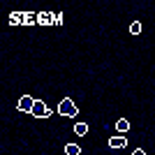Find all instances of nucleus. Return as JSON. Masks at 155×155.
<instances>
[{
	"label": "nucleus",
	"instance_id": "8",
	"mask_svg": "<svg viewBox=\"0 0 155 155\" xmlns=\"http://www.w3.org/2000/svg\"><path fill=\"white\" fill-rule=\"evenodd\" d=\"M65 153H67V155H79L81 148H79L77 143H67V146H65Z\"/></svg>",
	"mask_w": 155,
	"mask_h": 155
},
{
	"label": "nucleus",
	"instance_id": "12",
	"mask_svg": "<svg viewBox=\"0 0 155 155\" xmlns=\"http://www.w3.org/2000/svg\"><path fill=\"white\" fill-rule=\"evenodd\" d=\"M63 23V16L60 14H53V26H60Z\"/></svg>",
	"mask_w": 155,
	"mask_h": 155
},
{
	"label": "nucleus",
	"instance_id": "10",
	"mask_svg": "<svg viewBox=\"0 0 155 155\" xmlns=\"http://www.w3.org/2000/svg\"><path fill=\"white\" fill-rule=\"evenodd\" d=\"M35 21H37V14H30V12H26V16H23V23H26V26H32Z\"/></svg>",
	"mask_w": 155,
	"mask_h": 155
},
{
	"label": "nucleus",
	"instance_id": "3",
	"mask_svg": "<svg viewBox=\"0 0 155 155\" xmlns=\"http://www.w3.org/2000/svg\"><path fill=\"white\" fill-rule=\"evenodd\" d=\"M32 107H35V100H32L30 95H23L19 102H16V109L19 111H32Z\"/></svg>",
	"mask_w": 155,
	"mask_h": 155
},
{
	"label": "nucleus",
	"instance_id": "9",
	"mask_svg": "<svg viewBox=\"0 0 155 155\" xmlns=\"http://www.w3.org/2000/svg\"><path fill=\"white\" fill-rule=\"evenodd\" d=\"M86 132H88V125H86V123H77V125H74V134L84 137Z\"/></svg>",
	"mask_w": 155,
	"mask_h": 155
},
{
	"label": "nucleus",
	"instance_id": "4",
	"mask_svg": "<svg viewBox=\"0 0 155 155\" xmlns=\"http://www.w3.org/2000/svg\"><path fill=\"white\" fill-rule=\"evenodd\" d=\"M109 146L111 148H125V146H127V139H125L123 134H116V137L109 139Z\"/></svg>",
	"mask_w": 155,
	"mask_h": 155
},
{
	"label": "nucleus",
	"instance_id": "1",
	"mask_svg": "<svg viewBox=\"0 0 155 155\" xmlns=\"http://www.w3.org/2000/svg\"><path fill=\"white\" fill-rule=\"evenodd\" d=\"M58 114H60V116H67V118H77L79 109H77V104L72 102L70 97H65L63 102L58 104Z\"/></svg>",
	"mask_w": 155,
	"mask_h": 155
},
{
	"label": "nucleus",
	"instance_id": "6",
	"mask_svg": "<svg viewBox=\"0 0 155 155\" xmlns=\"http://www.w3.org/2000/svg\"><path fill=\"white\" fill-rule=\"evenodd\" d=\"M116 130H118V134H125V132L130 130V120H125V118L116 120Z\"/></svg>",
	"mask_w": 155,
	"mask_h": 155
},
{
	"label": "nucleus",
	"instance_id": "11",
	"mask_svg": "<svg viewBox=\"0 0 155 155\" xmlns=\"http://www.w3.org/2000/svg\"><path fill=\"white\" fill-rule=\"evenodd\" d=\"M141 30H143V28H141V23H139V21H134V23L130 26V32H132V35H139Z\"/></svg>",
	"mask_w": 155,
	"mask_h": 155
},
{
	"label": "nucleus",
	"instance_id": "13",
	"mask_svg": "<svg viewBox=\"0 0 155 155\" xmlns=\"http://www.w3.org/2000/svg\"><path fill=\"white\" fill-rule=\"evenodd\" d=\"M132 155H146V153H143L141 148H137V150H132Z\"/></svg>",
	"mask_w": 155,
	"mask_h": 155
},
{
	"label": "nucleus",
	"instance_id": "2",
	"mask_svg": "<svg viewBox=\"0 0 155 155\" xmlns=\"http://www.w3.org/2000/svg\"><path fill=\"white\" fill-rule=\"evenodd\" d=\"M30 114H32L35 118H49V116H51V109H49L42 100H35V107H32Z\"/></svg>",
	"mask_w": 155,
	"mask_h": 155
},
{
	"label": "nucleus",
	"instance_id": "7",
	"mask_svg": "<svg viewBox=\"0 0 155 155\" xmlns=\"http://www.w3.org/2000/svg\"><path fill=\"white\" fill-rule=\"evenodd\" d=\"M23 16H26V14H21V12H14V14H9V23L19 26V23H23Z\"/></svg>",
	"mask_w": 155,
	"mask_h": 155
},
{
	"label": "nucleus",
	"instance_id": "5",
	"mask_svg": "<svg viewBox=\"0 0 155 155\" xmlns=\"http://www.w3.org/2000/svg\"><path fill=\"white\" fill-rule=\"evenodd\" d=\"M37 23L39 26H53V14L51 12H39L37 14Z\"/></svg>",
	"mask_w": 155,
	"mask_h": 155
}]
</instances>
